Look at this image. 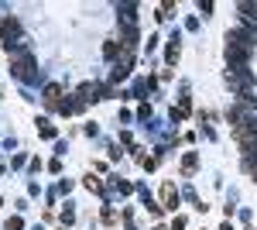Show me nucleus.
<instances>
[{
	"label": "nucleus",
	"mask_w": 257,
	"mask_h": 230,
	"mask_svg": "<svg viewBox=\"0 0 257 230\" xmlns=\"http://www.w3.org/2000/svg\"><path fill=\"white\" fill-rule=\"evenodd\" d=\"M7 55H10V73L21 79V82H28V79L35 76L31 69H35V55H31V48L21 41V45H14V48H7Z\"/></svg>",
	"instance_id": "nucleus-1"
},
{
	"label": "nucleus",
	"mask_w": 257,
	"mask_h": 230,
	"mask_svg": "<svg viewBox=\"0 0 257 230\" xmlns=\"http://www.w3.org/2000/svg\"><path fill=\"white\" fill-rule=\"evenodd\" d=\"M226 86H230L240 100H254V96H251V89H254V76H251V69H244V73H226Z\"/></svg>",
	"instance_id": "nucleus-2"
},
{
	"label": "nucleus",
	"mask_w": 257,
	"mask_h": 230,
	"mask_svg": "<svg viewBox=\"0 0 257 230\" xmlns=\"http://www.w3.org/2000/svg\"><path fill=\"white\" fill-rule=\"evenodd\" d=\"M0 38H3V48L21 45V41H24V38H21V24H17L14 17H3V21H0Z\"/></svg>",
	"instance_id": "nucleus-3"
},
{
	"label": "nucleus",
	"mask_w": 257,
	"mask_h": 230,
	"mask_svg": "<svg viewBox=\"0 0 257 230\" xmlns=\"http://www.w3.org/2000/svg\"><path fill=\"white\" fill-rule=\"evenodd\" d=\"M161 206H165V210H175V206H179V189H175L172 182L161 186Z\"/></svg>",
	"instance_id": "nucleus-4"
},
{
	"label": "nucleus",
	"mask_w": 257,
	"mask_h": 230,
	"mask_svg": "<svg viewBox=\"0 0 257 230\" xmlns=\"http://www.w3.org/2000/svg\"><path fill=\"white\" fill-rule=\"evenodd\" d=\"M59 96H62V89H59L55 82H52V86H45V107H48V110H59V107H62V100H59Z\"/></svg>",
	"instance_id": "nucleus-5"
},
{
	"label": "nucleus",
	"mask_w": 257,
	"mask_h": 230,
	"mask_svg": "<svg viewBox=\"0 0 257 230\" xmlns=\"http://www.w3.org/2000/svg\"><path fill=\"white\" fill-rule=\"evenodd\" d=\"M96 93H100V86H96V82H82V86H79V93H75V96H79V100H82V103H89V100H100V96H96Z\"/></svg>",
	"instance_id": "nucleus-6"
},
{
	"label": "nucleus",
	"mask_w": 257,
	"mask_h": 230,
	"mask_svg": "<svg viewBox=\"0 0 257 230\" xmlns=\"http://www.w3.org/2000/svg\"><path fill=\"white\" fill-rule=\"evenodd\" d=\"M134 17H137V3H124L120 7V21L124 24H134Z\"/></svg>",
	"instance_id": "nucleus-7"
},
{
	"label": "nucleus",
	"mask_w": 257,
	"mask_h": 230,
	"mask_svg": "<svg viewBox=\"0 0 257 230\" xmlns=\"http://www.w3.org/2000/svg\"><path fill=\"white\" fill-rule=\"evenodd\" d=\"M195 165H199V154H195V152H189L185 158H182V172H185V175H192Z\"/></svg>",
	"instance_id": "nucleus-8"
},
{
	"label": "nucleus",
	"mask_w": 257,
	"mask_h": 230,
	"mask_svg": "<svg viewBox=\"0 0 257 230\" xmlns=\"http://www.w3.org/2000/svg\"><path fill=\"white\" fill-rule=\"evenodd\" d=\"M103 55H107V59H117V55H120V45H117V41H107V45H103Z\"/></svg>",
	"instance_id": "nucleus-9"
},
{
	"label": "nucleus",
	"mask_w": 257,
	"mask_h": 230,
	"mask_svg": "<svg viewBox=\"0 0 257 230\" xmlns=\"http://www.w3.org/2000/svg\"><path fill=\"white\" fill-rule=\"evenodd\" d=\"M38 124H41V127H38V131H41V138H48V141H52V138H55V127H52L48 120H38Z\"/></svg>",
	"instance_id": "nucleus-10"
},
{
	"label": "nucleus",
	"mask_w": 257,
	"mask_h": 230,
	"mask_svg": "<svg viewBox=\"0 0 257 230\" xmlns=\"http://www.w3.org/2000/svg\"><path fill=\"white\" fill-rule=\"evenodd\" d=\"M165 59H168V62H179V41H172V45H168V52H165Z\"/></svg>",
	"instance_id": "nucleus-11"
},
{
	"label": "nucleus",
	"mask_w": 257,
	"mask_h": 230,
	"mask_svg": "<svg viewBox=\"0 0 257 230\" xmlns=\"http://www.w3.org/2000/svg\"><path fill=\"white\" fill-rule=\"evenodd\" d=\"M154 89V79H144L141 86H137V96H144V93H151Z\"/></svg>",
	"instance_id": "nucleus-12"
},
{
	"label": "nucleus",
	"mask_w": 257,
	"mask_h": 230,
	"mask_svg": "<svg viewBox=\"0 0 257 230\" xmlns=\"http://www.w3.org/2000/svg\"><path fill=\"white\" fill-rule=\"evenodd\" d=\"M244 168H247V172L257 179V158H244Z\"/></svg>",
	"instance_id": "nucleus-13"
},
{
	"label": "nucleus",
	"mask_w": 257,
	"mask_h": 230,
	"mask_svg": "<svg viewBox=\"0 0 257 230\" xmlns=\"http://www.w3.org/2000/svg\"><path fill=\"white\" fill-rule=\"evenodd\" d=\"M86 189H96V192H100V189H103V182H100V179H93V175H89V179H86Z\"/></svg>",
	"instance_id": "nucleus-14"
},
{
	"label": "nucleus",
	"mask_w": 257,
	"mask_h": 230,
	"mask_svg": "<svg viewBox=\"0 0 257 230\" xmlns=\"http://www.w3.org/2000/svg\"><path fill=\"white\" fill-rule=\"evenodd\" d=\"M21 227H24L21 217H10V220H7V230H21Z\"/></svg>",
	"instance_id": "nucleus-15"
},
{
	"label": "nucleus",
	"mask_w": 257,
	"mask_h": 230,
	"mask_svg": "<svg viewBox=\"0 0 257 230\" xmlns=\"http://www.w3.org/2000/svg\"><path fill=\"white\" fill-rule=\"evenodd\" d=\"M220 230H233V227H230V224H223V227H220Z\"/></svg>",
	"instance_id": "nucleus-16"
}]
</instances>
